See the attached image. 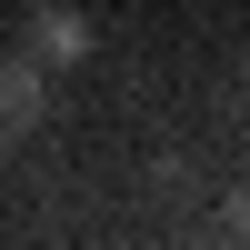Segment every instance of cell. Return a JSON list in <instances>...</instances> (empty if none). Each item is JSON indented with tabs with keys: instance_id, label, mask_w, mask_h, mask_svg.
<instances>
[{
	"instance_id": "obj_1",
	"label": "cell",
	"mask_w": 250,
	"mask_h": 250,
	"mask_svg": "<svg viewBox=\"0 0 250 250\" xmlns=\"http://www.w3.org/2000/svg\"><path fill=\"white\" fill-rule=\"evenodd\" d=\"M50 120V60H0V140H30Z\"/></svg>"
},
{
	"instance_id": "obj_2",
	"label": "cell",
	"mask_w": 250,
	"mask_h": 250,
	"mask_svg": "<svg viewBox=\"0 0 250 250\" xmlns=\"http://www.w3.org/2000/svg\"><path fill=\"white\" fill-rule=\"evenodd\" d=\"M80 50H90V20H80V10H60V0H50V10H30V60H50V70H60V60H80Z\"/></svg>"
},
{
	"instance_id": "obj_3",
	"label": "cell",
	"mask_w": 250,
	"mask_h": 250,
	"mask_svg": "<svg viewBox=\"0 0 250 250\" xmlns=\"http://www.w3.org/2000/svg\"><path fill=\"white\" fill-rule=\"evenodd\" d=\"M220 230H230V240H250V190H230V210H220Z\"/></svg>"
}]
</instances>
